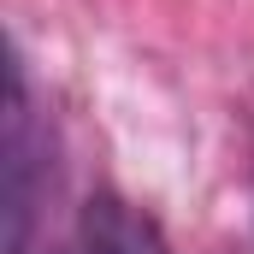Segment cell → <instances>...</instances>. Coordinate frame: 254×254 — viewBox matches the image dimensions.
Instances as JSON below:
<instances>
[{"label":"cell","instance_id":"2","mask_svg":"<svg viewBox=\"0 0 254 254\" xmlns=\"http://www.w3.org/2000/svg\"><path fill=\"white\" fill-rule=\"evenodd\" d=\"M77 254H172L166 231L125 195L101 190L83 201V219H77Z\"/></svg>","mask_w":254,"mask_h":254},{"label":"cell","instance_id":"1","mask_svg":"<svg viewBox=\"0 0 254 254\" xmlns=\"http://www.w3.org/2000/svg\"><path fill=\"white\" fill-rule=\"evenodd\" d=\"M0 213H6V254H24V249H30V219H36V125H30V89H24V65H18V60H6Z\"/></svg>","mask_w":254,"mask_h":254}]
</instances>
